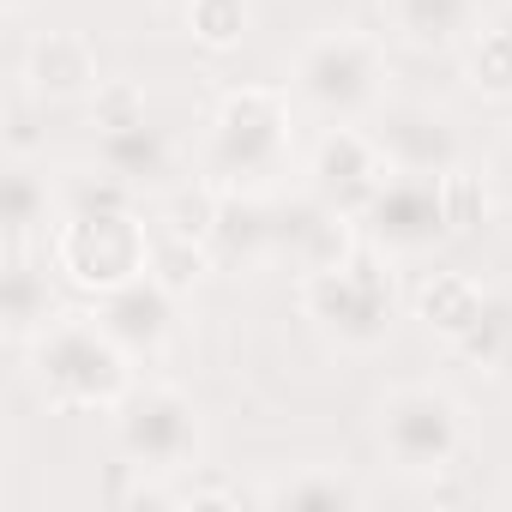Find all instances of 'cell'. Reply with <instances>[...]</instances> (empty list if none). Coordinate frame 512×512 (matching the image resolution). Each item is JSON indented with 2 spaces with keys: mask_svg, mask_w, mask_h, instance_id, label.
<instances>
[{
  "mask_svg": "<svg viewBox=\"0 0 512 512\" xmlns=\"http://www.w3.org/2000/svg\"><path fill=\"white\" fill-rule=\"evenodd\" d=\"M133 121H145V91L133 79H97V91H91V127L115 133V127H133Z\"/></svg>",
  "mask_w": 512,
  "mask_h": 512,
  "instance_id": "obj_27",
  "label": "cell"
},
{
  "mask_svg": "<svg viewBox=\"0 0 512 512\" xmlns=\"http://www.w3.org/2000/svg\"><path fill=\"white\" fill-rule=\"evenodd\" d=\"M25 85L37 97H79L97 91V55L79 31H43L25 55Z\"/></svg>",
  "mask_w": 512,
  "mask_h": 512,
  "instance_id": "obj_14",
  "label": "cell"
},
{
  "mask_svg": "<svg viewBox=\"0 0 512 512\" xmlns=\"http://www.w3.org/2000/svg\"><path fill=\"white\" fill-rule=\"evenodd\" d=\"M356 223L386 253H428L434 241L452 235L446 229V205H440V175H392Z\"/></svg>",
  "mask_w": 512,
  "mask_h": 512,
  "instance_id": "obj_8",
  "label": "cell"
},
{
  "mask_svg": "<svg viewBox=\"0 0 512 512\" xmlns=\"http://www.w3.org/2000/svg\"><path fill=\"white\" fill-rule=\"evenodd\" d=\"M49 175H37L25 157H13V175H7V241H31L43 223H49Z\"/></svg>",
  "mask_w": 512,
  "mask_h": 512,
  "instance_id": "obj_20",
  "label": "cell"
},
{
  "mask_svg": "<svg viewBox=\"0 0 512 512\" xmlns=\"http://www.w3.org/2000/svg\"><path fill=\"white\" fill-rule=\"evenodd\" d=\"M97 320L109 326V338H115L127 356L157 350V344L169 338V320H175V290H169V284H157L151 272H139L133 284H121V290L97 296Z\"/></svg>",
  "mask_w": 512,
  "mask_h": 512,
  "instance_id": "obj_12",
  "label": "cell"
},
{
  "mask_svg": "<svg viewBox=\"0 0 512 512\" xmlns=\"http://www.w3.org/2000/svg\"><path fill=\"white\" fill-rule=\"evenodd\" d=\"M217 205H223V187L217 181H193L169 199V235H187V241H205L211 223H217Z\"/></svg>",
  "mask_w": 512,
  "mask_h": 512,
  "instance_id": "obj_26",
  "label": "cell"
},
{
  "mask_svg": "<svg viewBox=\"0 0 512 512\" xmlns=\"http://www.w3.org/2000/svg\"><path fill=\"white\" fill-rule=\"evenodd\" d=\"M470 85L488 91V97H512V37L500 25H488L470 43Z\"/></svg>",
  "mask_w": 512,
  "mask_h": 512,
  "instance_id": "obj_25",
  "label": "cell"
},
{
  "mask_svg": "<svg viewBox=\"0 0 512 512\" xmlns=\"http://www.w3.org/2000/svg\"><path fill=\"white\" fill-rule=\"evenodd\" d=\"M506 344H512V296H488V302H482V314H476V326L458 338V356H470V362L494 368V362L506 356Z\"/></svg>",
  "mask_w": 512,
  "mask_h": 512,
  "instance_id": "obj_23",
  "label": "cell"
},
{
  "mask_svg": "<svg viewBox=\"0 0 512 512\" xmlns=\"http://www.w3.org/2000/svg\"><path fill=\"white\" fill-rule=\"evenodd\" d=\"M308 175H314V193H320L326 205H338L344 217H362V211L374 205V193H380L398 169L386 163V151H380L374 133H362V127H332V133L320 139Z\"/></svg>",
  "mask_w": 512,
  "mask_h": 512,
  "instance_id": "obj_9",
  "label": "cell"
},
{
  "mask_svg": "<svg viewBox=\"0 0 512 512\" xmlns=\"http://www.w3.org/2000/svg\"><path fill=\"white\" fill-rule=\"evenodd\" d=\"M205 266H211V247H205V241H187V235H163V241H151V278L169 284L175 296L193 290V284L205 278Z\"/></svg>",
  "mask_w": 512,
  "mask_h": 512,
  "instance_id": "obj_22",
  "label": "cell"
},
{
  "mask_svg": "<svg viewBox=\"0 0 512 512\" xmlns=\"http://www.w3.org/2000/svg\"><path fill=\"white\" fill-rule=\"evenodd\" d=\"M380 446L398 470L410 476H434V470H458L464 452V410L452 404V392L440 386H398L380 404Z\"/></svg>",
  "mask_w": 512,
  "mask_h": 512,
  "instance_id": "obj_7",
  "label": "cell"
},
{
  "mask_svg": "<svg viewBox=\"0 0 512 512\" xmlns=\"http://www.w3.org/2000/svg\"><path fill=\"white\" fill-rule=\"evenodd\" d=\"M49 260L67 284L109 296L151 272V235L133 211H67V223L49 241Z\"/></svg>",
  "mask_w": 512,
  "mask_h": 512,
  "instance_id": "obj_3",
  "label": "cell"
},
{
  "mask_svg": "<svg viewBox=\"0 0 512 512\" xmlns=\"http://www.w3.org/2000/svg\"><path fill=\"white\" fill-rule=\"evenodd\" d=\"M380 73H386V61H380V43L368 31H320L290 67V91L308 109H320L332 121H350V115L374 109Z\"/></svg>",
  "mask_w": 512,
  "mask_h": 512,
  "instance_id": "obj_5",
  "label": "cell"
},
{
  "mask_svg": "<svg viewBox=\"0 0 512 512\" xmlns=\"http://www.w3.org/2000/svg\"><path fill=\"white\" fill-rule=\"evenodd\" d=\"M67 211H133V181H121L115 169L73 175L67 181Z\"/></svg>",
  "mask_w": 512,
  "mask_h": 512,
  "instance_id": "obj_28",
  "label": "cell"
},
{
  "mask_svg": "<svg viewBox=\"0 0 512 512\" xmlns=\"http://www.w3.org/2000/svg\"><path fill=\"white\" fill-rule=\"evenodd\" d=\"M494 25H500V31H506V37H512V7H506V13H500V19H494Z\"/></svg>",
  "mask_w": 512,
  "mask_h": 512,
  "instance_id": "obj_32",
  "label": "cell"
},
{
  "mask_svg": "<svg viewBox=\"0 0 512 512\" xmlns=\"http://www.w3.org/2000/svg\"><path fill=\"white\" fill-rule=\"evenodd\" d=\"M374 139H380V151H386V163L398 175H446V169H458V133L428 103L386 109L380 127H374Z\"/></svg>",
  "mask_w": 512,
  "mask_h": 512,
  "instance_id": "obj_10",
  "label": "cell"
},
{
  "mask_svg": "<svg viewBox=\"0 0 512 512\" xmlns=\"http://www.w3.org/2000/svg\"><path fill=\"white\" fill-rule=\"evenodd\" d=\"M37 145H43L37 109H31V97H13V103H7V151H13V157H31Z\"/></svg>",
  "mask_w": 512,
  "mask_h": 512,
  "instance_id": "obj_29",
  "label": "cell"
},
{
  "mask_svg": "<svg viewBox=\"0 0 512 512\" xmlns=\"http://www.w3.org/2000/svg\"><path fill=\"white\" fill-rule=\"evenodd\" d=\"M205 247H211V260H223V266H260V260H272V253H278V205L266 193H247V187L223 193Z\"/></svg>",
  "mask_w": 512,
  "mask_h": 512,
  "instance_id": "obj_13",
  "label": "cell"
},
{
  "mask_svg": "<svg viewBox=\"0 0 512 512\" xmlns=\"http://www.w3.org/2000/svg\"><path fill=\"white\" fill-rule=\"evenodd\" d=\"M37 386L55 410L85 416V410H115L127 398V350L109 338L97 314H55L31 338Z\"/></svg>",
  "mask_w": 512,
  "mask_h": 512,
  "instance_id": "obj_1",
  "label": "cell"
},
{
  "mask_svg": "<svg viewBox=\"0 0 512 512\" xmlns=\"http://www.w3.org/2000/svg\"><path fill=\"white\" fill-rule=\"evenodd\" d=\"M49 320H55L49 272L25 253V241H7V332L13 338H37Z\"/></svg>",
  "mask_w": 512,
  "mask_h": 512,
  "instance_id": "obj_15",
  "label": "cell"
},
{
  "mask_svg": "<svg viewBox=\"0 0 512 512\" xmlns=\"http://www.w3.org/2000/svg\"><path fill=\"white\" fill-rule=\"evenodd\" d=\"M482 302H488V290H482L470 272H434V278L422 284V296H416V314H422L440 338H452V344H458V338L476 326Z\"/></svg>",
  "mask_w": 512,
  "mask_h": 512,
  "instance_id": "obj_18",
  "label": "cell"
},
{
  "mask_svg": "<svg viewBox=\"0 0 512 512\" xmlns=\"http://www.w3.org/2000/svg\"><path fill=\"white\" fill-rule=\"evenodd\" d=\"M19 7H25V0H7V13H19Z\"/></svg>",
  "mask_w": 512,
  "mask_h": 512,
  "instance_id": "obj_33",
  "label": "cell"
},
{
  "mask_svg": "<svg viewBox=\"0 0 512 512\" xmlns=\"http://www.w3.org/2000/svg\"><path fill=\"white\" fill-rule=\"evenodd\" d=\"M440 205H446V229H452V235L482 229V223H488V187H482V175L446 169V175H440Z\"/></svg>",
  "mask_w": 512,
  "mask_h": 512,
  "instance_id": "obj_24",
  "label": "cell"
},
{
  "mask_svg": "<svg viewBox=\"0 0 512 512\" xmlns=\"http://www.w3.org/2000/svg\"><path fill=\"white\" fill-rule=\"evenodd\" d=\"M260 506H278V512H338V506H362V488H350L338 470H302V476L266 488Z\"/></svg>",
  "mask_w": 512,
  "mask_h": 512,
  "instance_id": "obj_19",
  "label": "cell"
},
{
  "mask_svg": "<svg viewBox=\"0 0 512 512\" xmlns=\"http://www.w3.org/2000/svg\"><path fill=\"white\" fill-rule=\"evenodd\" d=\"M247 25H253L247 0H187V31L205 49H235L247 37Z\"/></svg>",
  "mask_w": 512,
  "mask_h": 512,
  "instance_id": "obj_21",
  "label": "cell"
},
{
  "mask_svg": "<svg viewBox=\"0 0 512 512\" xmlns=\"http://www.w3.org/2000/svg\"><path fill=\"white\" fill-rule=\"evenodd\" d=\"M302 308H308V320H320L338 344L374 350V344H386V332H392L398 290H392V278H386V266L374 260V253L356 247L350 260H338V266L302 278Z\"/></svg>",
  "mask_w": 512,
  "mask_h": 512,
  "instance_id": "obj_4",
  "label": "cell"
},
{
  "mask_svg": "<svg viewBox=\"0 0 512 512\" xmlns=\"http://www.w3.org/2000/svg\"><path fill=\"white\" fill-rule=\"evenodd\" d=\"M290 157V97L272 85H241L217 103L211 139H205V181L223 193L247 187L260 193Z\"/></svg>",
  "mask_w": 512,
  "mask_h": 512,
  "instance_id": "obj_2",
  "label": "cell"
},
{
  "mask_svg": "<svg viewBox=\"0 0 512 512\" xmlns=\"http://www.w3.org/2000/svg\"><path fill=\"white\" fill-rule=\"evenodd\" d=\"M392 31L416 49H446L470 31L476 19V0H386Z\"/></svg>",
  "mask_w": 512,
  "mask_h": 512,
  "instance_id": "obj_16",
  "label": "cell"
},
{
  "mask_svg": "<svg viewBox=\"0 0 512 512\" xmlns=\"http://www.w3.org/2000/svg\"><path fill=\"white\" fill-rule=\"evenodd\" d=\"M115 440L121 458L139 476H181L199 452V410L175 386H139L115 404Z\"/></svg>",
  "mask_w": 512,
  "mask_h": 512,
  "instance_id": "obj_6",
  "label": "cell"
},
{
  "mask_svg": "<svg viewBox=\"0 0 512 512\" xmlns=\"http://www.w3.org/2000/svg\"><path fill=\"white\" fill-rule=\"evenodd\" d=\"M494 374H500V380H506V386H512V344H506V356H500V362H494Z\"/></svg>",
  "mask_w": 512,
  "mask_h": 512,
  "instance_id": "obj_31",
  "label": "cell"
},
{
  "mask_svg": "<svg viewBox=\"0 0 512 512\" xmlns=\"http://www.w3.org/2000/svg\"><path fill=\"white\" fill-rule=\"evenodd\" d=\"M247 494L235 488V482H223V476H199V482H181L175 488V506H241Z\"/></svg>",
  "mask_w": 512,
  "mask_h": 512,
  "instance_id": "obj_30",
  "label": "cell"
},
{
  "mask_svg": "<svg viewBox=\"0 0 512 512\" xmlns=\"http://www.w3.org/2000/svg\"><path fill=\"white\" fill-rule=\"evenodd\" d=\"M356 217H344L338 205H326L320 193L308 205H278V253L308 278V272H326L338 260L356 253Z\"/></svg>",
  "mask_w": 512,
  "mask_h": 512,
  "instance_id": "obj_11",
  "label": "cell"
},
{
  "mask_svg": "<svg viewBox=\"0 0 512 512\" xmlns=\"http://www.w3.org/2000/svg\"><path fill=\"white\" fill-rule=\"evenodd\" d=\"M97 157H103V169H115V175L133 181V187L169 175V139H163L151 121H133V127L97 133Z\"/></svg>",
  "mask_w": 512,
  "mask_h": 512,
  "instance_id": "obj_17",
  "label": "cell"
}]
</instances>
